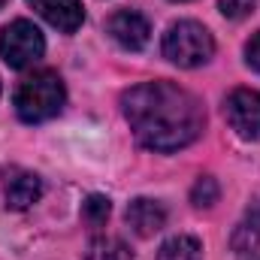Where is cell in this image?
<instances>
[{
  "label": "cell",
  "instance_id": "obj_4",
  "mask_svg": "<svg viewBox=\"0 0 260 260\" xmlns=\"http://www.w3.org/2000/svg\"><path fill=\"white\" fill-rule=\"evenodd\" d=\"M43 52H46V40H43V34H40L37 24L18 18V21L6 24L0 30V58L9 67L24 70L34 61H40Z\"/></svg>",
  "mask_w": 260,
  "mask_h": 260
},
{
  "label": "cell",
  "instance_id": "obj_5",
  "mask_svg": "<svg viewBox=\"0 0 260 260\" xmlns=\"http://www.w3.org/2000/svg\"><path fill=\"white\" fill-rule=\"evenodd\" d=\"M224 115L230 121V127L245 139H257L260 136V94L251 88H236L227 97Z\"/></svg>",
  "mask_w": 260,
  "mask_h": 260
},
{
  "label": "cell",
  "instance_id": "obj_12",
  "mask_svg": "<svg viewBox=\"0 0 260 260\" xmlns=\"http://www.w3.org/2000/svg\"><path fill=\"white\" fill-rule=\"evenodd\" d=\"M109 200L100 194H91L85 203H82V221L88 224V227H100V224H106V218H109Z\"/></svg>",
  "mask_w": 260,
  "mask_h": 260
},
{
  "label": "cell",
  "instance_id": "obj_13",
  "mask_svg": "<svg viewBox=\"0 0 260 260\" xmlns=\"http://www.w3.org/2000/svg\"><path fill=\"white\" fill-rule=\"evenodd\" d=\"M218 197H221V188L212 176H200L194 182V188H191V203L194 206H215Z\"/></svg>",
  "mask_w": 260,
  "mask_h": 260
},
{
  "label": "cell",
  "instance_id": "obj_16",
  "mask_svg": "<svg viewBox=\"0 0 260 260\" xmlns=\"http://www.w3.org/2000/svg\"><path fill=\"white\" fill-rule=\"evenodd\" d=\"M251 230H257V233H260V206L251 212Z\"/></svg>",
  "mask_w": 260,
  "mask_h": 260
},
{
  "label": "cell",
  "instance_id": "obj_9",
  "mask_svg": "<svg viewBox=\"0 0 260 260\" xmlns=\"http://www.w3.org/2000/svg\"><path fill=\"white\" fill-rule=\"evenodd\" d=\"M127 224L139 236H151V233H157L167 224V209L157 200L139 197V200H133L127 206Z\"/></svg>",
  "mask_w": 260,
  "mask_h": 260
},
{
  "label": "cell",
  "instance_id": "obj_3",
  "mask_svg": "<svg viewBox=\"0 0 260 260\" xmlns=\"http://www.w3.org/2000/svg\"><path fill=\"white\" fill-rule=\"evenodd\" d=\"M164 55L179 67H200L215 55V40L203 24L179 21L164 37Z\"/></svg>",
  "mask_w": 260,
  "mask_h": 260
},
{
  "label": "cell",
  "instance_id": "obj_17",
  "mask_svg": "<svg viewBox=\"0 0 260 260\" xmlns=\"http://www.w3.org/2000/svg\"><path fill=\"white\" fill-rule=\"evenodd\" d=\"M3 3H6V0H0V6H3Z\"/></svg>",
  "mask_w": 260,
  "mask_h": 260
},
{
  "label": "cell",
  "instance_id": "obj_11",
  "mask_svg": "<svg viewBox=\"0 0 260 260\" xmlns=\"http://www.w3.org/2000/svg\"><path fill=\"white\" fill-rule=\"evenodd\" d=\"M200 257H203L200 242L194 236H182V233L167 239L160 245V254H157V260H200Z\"/></svg>",
  "mask_w": 260,
  "mask_h": 260
},
{
  "label": "cell",
  "instance_id": "obj_15",
  "mask_svg": "<svg viewBox=\"0 0 260 260\" xmlns=\"http://www.w3.org/2000/svg\"><path fill=\"white\" fill-rule=\"evenodd\" d=\"M245 58H248V64L260 70V34H254L251 40H248V46H245Z\"/></svg>",
  "mask_w": 260,
  "mask_h": 260
},
{
  "label": "cell",
  "instance_id": "obj_7",
  "mask_svg": "<svg viewBox=\"0 0 260 260\" xmlns=\"http://www.w3.org/2000/svg\"><path fill=\"white\" fill-rule=\"evenodd\" d=\"M52 27L73 34L79 30V24L85 21V12H82V3L79 0H27Z\"/></svg>",
  "mask_w": 260,
  "mask_h": 260
},
{
  "label": "cell",
  "instance_id": "obj_8",
  "mask_svg": "<svg viewBox=\"0 0 260 260\" xmlns=\"http://www.w3.org/2000/svg\"><path fill=\"white\" fill-rule=\"evenodd\" d=\"M43 194V182L27 170H9L3 179V197L9 209H27Z\"/></svg>",
  "mask_w": 260,
  "mask_h": 260
},
{
  "label": "cell",
  "instance_id": "obj_18",
  "mask_svg": "<svg viewBox=\"0 0 260 260\" xmlns=\"http://www.w3.org/2000/svg\"><path fill=\"white\" fill-rule=\"evenodd\" d=\"M257 260H260V257H257Z\"/></svg>",
  "mask_w": 260,
  "mask_h": 260
},
{
  "label": "cell",
  "instance_id": "obj_14",
  "mask_svg": "<svg viewBox=\"0 0 260 260\" xmlns=\"http://www.w3.org/2000/svg\"><path fill=\"white\" fill-rule=\"evenodd\" d=\"M254 3H257V0H221L218 9H221L227 18H245V15L254 9Z\"/></svg>",
  "mask_w": 260,
  "mask_h": 260
},
{
  "label": "cell",
  "instance_id": "obj_6",
  "mask_svg": "<svg viewBox=\"0 0 260 260\" xmlns=\"http://www.w3.org/2000/svg\"><path fill=\"white\" fill-rule=\"evenodd\" d=\"M106 30H109V37H112L121 49H127V52H139V49L148 43V34H151L148 21H145L139 12H133V9L115 12V15L106 21Z\"/></svg>",
  "mask_w": 260,
  "mask_h": 260
},
{
  "label": "cell",
  "instance_id": "obj_10",
  "mask_svg": "<svg viewBox=\"0 0 260 260\" xmlns=\"http://www.w3.org/2000/svg\"><path fill=\"white\" fill-rule=\"evenodd\" d=\"M85 260H133L130 248L121 239H112V236H97L88 242V251Z\"/></svg>",
  "mask_w": 260,
  "mask_h": 260
},
{
  "label": "cell",
  "instance_id": "obj_2",
  "mask_svg": "<svg viewBox=\"0 0 260 260\" xmlns=\"http://www.w3.org/2000/svg\"><path fill=\"white\" fill-rule=\"evenodd\" d=\"M61 106H64V82L52 70H40L27 76L15 88V112L27 124L49 121L52 115L61 112Z\"/></svg>",
  "mask_w": 260,
  "mask_h": 260
},
{
  "label": "cell",
  "instance_id": "obj_1",
  "mask_svg": "<svg viewBox=\"0 0 260 260\" xmlns=\"http://www.w3.org/2000/svg\"><path fill=\"white\" fill-rule=\"evenodd\" d=\"M121 103L136 139L154 151H179L191 145L206 124L200 100L173 82L136 85L121 97Z\"/></svg>",
  "mask_w": 260,
  "mask_h": 260
}]
</instances>
